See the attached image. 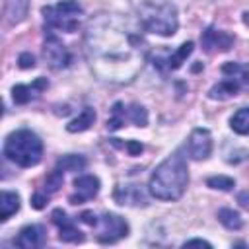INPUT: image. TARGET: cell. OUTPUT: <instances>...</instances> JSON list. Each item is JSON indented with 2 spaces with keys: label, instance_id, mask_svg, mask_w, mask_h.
<instances>
[{
  "label": "cell",
  "instance_id": "6da1fadb",
  "mask_svg": "<svg viewBox=\"0 0 249 249\" xmlns=\"http://www.w3.org/2000/svg\"><path fill=\"white\" fill-rule=\"evenodd\" d=\"M84 53L99 80L126 84L140 72L148 49L140 27L130 19L117 14H99L86 27Z\"/></svg>",
  "mask_w": 249,
  "mask_h": 249
},
{
  "label": "cell",
  "instance_id": "7a4b0ae2",
  "mask_svg": "<svg viewBox=\"0 0 249 249\" xmlns=\"http://www.w3.org/2000/svg\"><path fill=\"white\" fill-rule=\"evenodd\" d=\"M189 185V167L181 152L167 156L150 175L148 193L158 200H177Z\"/></svg>",
  "mask_w": 249,
  "mask_h": 249
},
{
  "label": "cell",
  "instance_id": "3957f363",
  "mask_svg": "<svg viewBox=\"0 0 249 249\" xmlns=\"http://www.w3.org/2000/svg\"><path fill=\"white\" fill-rule=\"evenodd\" d=\"M2 154L6 156V160H10L19 167H31L41 161L43 142L33 130L19 128L6 136Z\"/></svg>",
  "mask_w": 249,
  "mask_h": 249
},
{
  "label": "cell",
  "instance_id": "277c9868",
  "mask_svg": "<svg viewBox=\"0 0 249 249\" xmlns=\"http://www.w3.org/2000/svg\"><path fill=\"white\" fill-rule=\"evenodd\" d=\"M138 23L148 33L171 37L179 27L177 8L169 2L146 0L138 6Z\"/></svg>",
  "mask_w": 249,
  "mask_h": 249
},
{
  "label": "cell",
  "instance_id": "5b68a950",
  "mask_svg": "<svg viewBox=\"0 0 249 249\" xmlns=\"http://www.w3.org/2000/svg\"><path fill=\"white\" fill-rule=\"evenodd\" d=\"M41 12H43V19H45V29H49V31L58 29V31L74 33L80 25L84 8L76 0H60L58 4L45 6Z\"/></svg>",
  "mask_w": 249,
  "mask_h": 249
},
{
  "label": "cell",
  "instance_id": "8992f818",
  "mask_svg": "<svg viewBox=\"0 0 249 249\" xmlns=\"http://www.w3.org/2000/svg\"><path fill=\"white\" fill-rule=\"evenodd\" d=\"M95 228H97V241L99 243H115V241L128 235V224L124 222V218H121L113 212L101 214Z\"/></svg>",
  "mask_w": 249,
  "mask_h": 249
},
{
  "label": "cell",
  "instance_id": "52a82bcc",
  "mask_svg": "<svg viewBox=\"0 0 249 249\" xmlns=\"http://www.w3.org/2000/svg\"><path fill=\"white\" fill-rule=\"evenodd\" d=\"M43 56L47 60V64L51 68H66L70 64V53L66 49V45L49 31V35L45 37V45H43Z\"/></svg>",
  "mask_w": 249,
  "mask_h": 249
},
{
  "label": "cell",
  "instance_id": "ba28073f",
  "mask_svg": "<svg viewBox=\"0 0 249 249\" xmlns=\"http://www.w3.org/2000/svg\"><path fill=\"white\" fill-rule=\"evenodd\" d=\"M212 152V134L208 128H195L187 140V154L193 160H206Z\"/></svg>",
  "mask_w": 249,
  "mask_h": 249
},
{
  "label": "cell",
  "instance_id": "9c48e42d",
  "mask_svg": "<svg viewBox=\"0 0 249 249\" xmlns=\"http://www.w3.org/2000/svg\"><path fill=\"white\" fill-rule=\"evenodd\" d=\"M51 218H53L54 226L58 228V237L62 241H66V243H78V241L84 239L82 231L74 226L72 218H68V214L62 208H54L53 214H51Z\"/></svg>",
  "mask_w": 249,
  "mask_h": 249
},
{
  "label": "cell",
  "instance_id": "30bf717a",
  "mask_svg": "<svg viewBox=\"0 0 249 249\" xmlns=\"http://www.w3.org/2000/svg\"><path fill=\"white\" fill-rule=\"evenodd\" d=\"M45 241H47V230L41 224H29L21 228L18 237L14 239V243L21 249H37V247H43Z\"/></svg>",
  "mask_w": 249,
  "mask_h": 249
},
{
  "label": "cell",
  "instance_id": "8fae6325",
  "mask_svg": "<svg viewBox=\"0 0 249 249\" xmlns=\"http://www.w3.org/2000/svg\"><path fill=\"white\" fill-rule=\"evenodd\" d=\"M76 193L70 196L72 204H82L86 200H91L99 193V179L95 175H82L74 181Z\"/></svg>",
  "mask_w": 249,
  "mask_h": 249
},
{
  "label": "cell",
  "instance_id": "7c38bea8",
  "mask_svg": "<svg viewBox=\"0 0 249 249\" xmlns=\"http://www.w3.org/2000/svg\"><path fill=\"white\" fill-rule=\"evenodd\" d=\"M202 47L204 51L208 53H214V51H228L231 45H233V37L226 31H216L214 27H208L206 31H202Z\"/></svg>",
  "mask_w": 249,
  "mask_h": 249
},
{
  "label": "cell",
  "instance_id": "4fadbf2b",
  "mask_svg": "<svg viewBox=\"0 0 249 249\" xmlns=\"http://www.w3.org/2000/svg\"><path fill=\"white\" fill-rule=\"evenodd\" d=\"M47 86H49L47 78H37V80L31 82V84H18V86H14V88H12L14 103H19V105L29 103V101L35 99Z\"/></svg>",
  "mask_w": 249,
  "mask_h": 249
},
{
  "label": "cell",
  "instance_id": "5bb4252c",
  "mask_svg": "<svg viewBox=\"0 0 249 249\" xmlns=\"http://www.w3.org/2000/svg\"><path fill=\"white\" fill-rule=\"evenodd\" d=\"M142 185H121L115 189V200L119 204H126V206H146L148 198L144 195V191L140 189Z\"/></svg>",
  "mask_w": 249,
  "mask_h": 249
},
{
  "label": "cell",
  "instance_id": "9a60e30c",
  "mask_svg": "<svg viewBox=\"0 0 249 249\" xmlns=\"http://www.w3.org/2000/svg\"><path fill=\"white\" fill-rule=\"evenodd\" d=\"M241 88H243V84H241L239 80H235V78L224 74V78H222L218 84H214V86L210 88L208 97H210V99H220V101H224V99L235 97Z\"/></svg>",
  "mask_w": 249,
  "mask_h": 249
},
{
  "label": "cell",
  "instance_id": "2e32d148",
  "mask_svg": "<svg viewBox=\"0 0 249 249\" xmlns=\"http://www.w3.org/2000/svg\"><path fill=\"white\" fill-rule=\"evenodd\" d=\"M193 53V43L191 41H187V43H183L175 53H171L169 56H165V58H158V62H154V64H158L160 68H163V70H177L185 60H187V56Z\"/></svg>",
  "mask_w": 249,
  "mask_h": 249
},
{
  "label": "cell",
  "instance_id": "e0dca14e",
  "mask_svg": "<svg viewBox=\"0 0 249 249\" xmlns=\"http://www.w3.org/2000/svg\"><path fill=\"white\" fill-rule=\"evenodd\" d=\"M18 210H19V195L12 193V191H2V195H0V220L6 222Z\"/></svg>",
  "mask_w": 249,
  "mask_h": 249
},
{
  "label": "cell",
  "instance_id": "ac0fdd59",
  "mask_svg": "<svg viewBox=\"0 0 249 249\" xmlns=\"http://www.w3.org/2000/svg\"><path fill=\"white\" fill-rule=\"evenodd\" d=\"M95 123V111L91 109V107H86L74 121H70L68 123V132H84V130H88L91 124Z\"/></svg>",
  "mask_w": 249,
  "mask_h": 249
},
{
  "label": "cell",
  "instance_id": "d6986e66",
  "mask_svg": "<svg viewBox=\"0 0 249 249\" xmlns=\"http://www.w3.org/2000/svg\"><path fill=\"white\" fill-rule=\"evenodd\" d=\"M29 8V0H8L6 2V16L10 23H19Z\"/></svg>",
  "mask_w": 249,
  "mask_h": 249
},
{
  "label": "cell",
  "instance_id": "ffe728a7",
  "mask_svg": "<svg viewBox=\"0 0 249 249\" xmlns=\"http://www.w3.org/2000/svg\"><path fill=\"white\" fill-rule=\"evenodd\" d=\"M230 126L237 134H249V107L237 109L230 119Z\"/></svg>",
  "mask_w": 249,
  "mask_h": 249
},
{
  "label": "cell",
  "instance_id": "44dd1931",
  "mask_svg": "<svg viewBox=\"0 0 249 249\" xmlns=\"http://www.w3.org/2000/svg\"><path fill=\"white\" fill-rule=\"evenodd\" d=\"M222 74L239 80L243 86H249V66H243V64H237V62H226L222 66Z\"/></svg>",
  "mask_w": 249,
  "mask_h": 249
},
{
  "label": "cell",
  "instance_id": "7402d4cb",
  "mask_svg": "<svg viewBox=\"0 0 249 249\" xmlns=\"http://www.w3.org/2000/svg\"><path fill=\"white\" fill-rule=\"evenodd\" d=\"M126 121H128V119H126V105L121 103V101H117V103L111 107V117H109V121H107V128H109V130H117V128H121Z\"/></svg>",
  "mask_w": 249,
  "mask_h": 249
},
{
  "label": "cell",
  "instance_id": "603a6c76",
  "mask_svg": "<svg viewBox=\"0 0 249 249\" xmlns=\"http://www.w3.org/2000/svg\"><path fill=\"white\" fill-rule=\"evenodd\" d=\"M218 220L222 222L224 228L228 230H239L243 226V220L239 216V212L231 210V208H220L218 210Z\"/></svg>",
  "mask_w": 249,
  "mask_h": 249
},
{
  "label": "cell",
  "instance_id": "cb8c5ba5",
  "mask_svg": "<svg viewBox=\"0 0 249 249\" xmlns=\"http://www.w3.org/2000/svg\"><path fill=\"white\" fill-rule=\"evenodd\" d=\"M56 167L62 169V171H80V169L86 167V158L76 156V154H68V156H62L56 161Z\"/></svg>",
  "mask_w": 249,
  "mask_h": 249
},
{
  "label": "cell",
  "instance_id": "d4e9b609",
  "mask_svg": "<svg viewBox=\"0 0 249 249\" xmlns=\"http://www.w3.org/2000/svg\"><path fill=\"white\" fill-rule=\"evenodd\" d=\"M126 119H128L132 124H136V126H146V124H148V113H146V109H144L142 105H138V103H132V105L126 107Z\"/></svg>",
  "mask_w": 249,
  "mask_h": 249
},
{
  "label": "cell",
  "instance_id": "484cf974",
  "mask_svg": "<svg viewBox=\"0 0 249 249\" xmlns=\"http://www.w3.org/2000/svg\"><path fill=\"white\" fill-rule=\"evenodd\" d=\"M206 185L210 189H220V191H231L235 187V181L228 175H214V177H208L206 179Z\"/></svg>",
  "mask_w": 249,
  "mask_h": 249
},
{
  "label": "cell",
  "instance_id": "4316f807",
  "mask_svg": "<svg viewBox=\"0 0 249 249\" xmlns=\"http://www.w3.org/2000/svg\"><path fill=\"white\" fill-rule=\"evenodd\" d=\"M121 148H124L130 156H138L140 152H142V144L140 142H136V140H128V142H123V144H119Z\"/></svg>",
  "mask_w": 249,
  "mask_h": 249
},
{
  "label": "cell",
  "instance_id": "83f0119b",
  "mask_svg": "<svg viewBox=\"0 0 249 249\" xmlns=\"http://www.w3.org/2000/svg\"><path fill=\"white\" fill-rule=\"evenodd\" d=\"M18 62H19V68H33L35 66V58L29 53H21L19 58H18Z\"/></svg>",
  "mask_w": 249,
  "mask_h": 249
},
{
  "label": "cell",
  "instance_id": "f1b7e54d",
  "mask_svg": "<svg viewBox=\"0 0 249 249\" xmlns=\"http://www.w3.org/2000/svg\"><path fill=\"white\" fill-rule=\"evenodd\" d=\"M47 198H49V195L47 193H35L33 196H31V204H33V208H43L45 204H47Z\"/></svg>",
  "mask_w": 249,
  "mask_h": 249
},
{
  "label": "cell",
  "instance_id": "f546056e",
  "mask_svg": "<svg viewBox=\"0 0 249 249\" xmlns=\"http://www.w3.org/2000/svg\"><path fill=\"white\" fill-rule=\"evenodd\" d=\"M80 220H82L84 224H88V226H93V228H95L97 222H99V218H97L93 212H89V210H88V212H82V214H80Z\"/></svg>",
  "mask_w": 249,
  "mask_h": 249
},
{
  "label": "cell",
  "instance_id": "4dcf8cb0",
  "mask_svg": "<svg viewBox=\"0 0 249 249\" xmlns=\"http://www.w3.org/2000/svg\"><path fill=\"white\" fill-rule=\"evenodd\" d=\"M191 245H202V247H212L208 241H204V239H187L185 243H183V247H191Z\"/></svg>",
  "mask_w": 249,
  "mask_h": 249
}]
</instances>
